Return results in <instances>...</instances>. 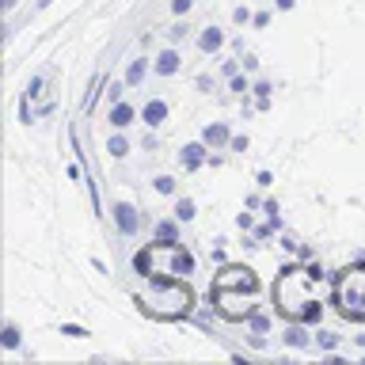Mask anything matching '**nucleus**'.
<instances>
[{"label":"nucleus","mask_w":365,"mask_h":365,"mask_svg":"<svg viewBox=\"0 0 365 365\" xmlns=\"http://www.w3.org/2000/svg\"><path fill=\"white\" fill-rule=\"evenodd\" d=\"M331 301H335V308L346 319H354V324H361L365 319V270L354 267L346 274H339L335 282H331Z\"/></svg>","instance_id":"obj_1"},{"label":"nucleus","mask_w":365,"mask_h":365,"mask_svg":"<svg viewBox=\"0 0 365 365\" xmlns=\"http://www.w3.org/2000/svg\"><path fill=\"white\" fill-rule=\"evenodd\" d=\"M213 289H232V293H251V297H255L262 285H259V274L251 267H221Z\"/></svg>","instance_id":"obj_2"},{"label":"nucleus","mask_w":365,"mask_h":365,"mask_svg":"<svg viewBox=\"0 0 365 365\" xmlns=\"http://www.w3.org/2000/svg\"><path fill=\"white\" fill-rule=\"evenodd\" d=\"M114 228L130 240V236H137L141 232V213H137V205H130V202H114Z\"/></svg>","instance_id":"obj_3"},{"label":"nucleus","mask_w":365,"mask_h":365,"mask_svg":"<svg viewBox=\"0 0 365 365\" xmlns=\"http://www.w3.org/2000/svg\"><path fill=\"white\" fill-rule=\"evenodd\" d=\"M210 153H213V148L205 145L202 137H198V141H190V145H182V148H179V164H182V171H198L202 164H210Z\"/></svg>","instance_id":"obj_4"},{"label":"nucleus","mask_w":365,"mask_h":365,"mask_svg":"<svg viewBox=\"0 0 365 365\" xmlns=\"http://www.w3.org/2000/svg\"><path fill=\"white\" fill-rule=\"evenodd\" d=\"M179 68H182V53H179V46H175V42L164 46V50L153 57V73H156V76H175Z\"/></svg>","instance_id":"obj_5"},{"label":"nucleus","mask_w":365,"mask_h":365,"mask_svg":"<svg viewBox=\"0 0 365 365\" xmlns=\"http://www.w3.org/2000/svg\"><path fill=\"white\" fill-rule=\"evenodd\" d=\"M168 251H171V267H168V274H175V278L187 282L190 274H194V267H198V262H194V251H190V247H182V244L168 247Z\"/></svg>","instance_id":"obj_6"},{"label":"nucleus","mask_w":365,"mask_h":365,"mask_svg":"<svg viewBox=\"0 0 365 365\" xmlns=\"http://www.w3.org/2000/svg\"><path fill=\"white\" fill-rule=\"evenodd\" d=\"M168 114H171V107H168V99H160V96H153L141 107V122L148 125V130H156V125H164L168 122Z\"/></svg>","instance_id":"obj_7"},{"label":"nucleus","mask_w":365,"mask_h":365,"mask_svg":"<svg viewBox=\"0 0 365 365\" xmlns=\"http://www.w3.org/2000/svg\"><path fill=\"white\" fill-rule=\"evenodd\" d=\"M179 217H168V221H156V228H153V244L156 247H175L179 244Z\"/></svg>","instance_id":"obj_8"},{"label":"nucleus","mask_w":365,"mask_h":365,"mask_svg":"<svg viewBox=\"0 0 365 365\" xmlns=\"http://www.w3.org/2000/svg\"><path fill=\"white\" fill-rule=\"evenodd\" d=\"M202 141L213 148V153H221V148H228V141H232V130H228V122H210L202 130Z\"/></svg>","instance_id":"obj_9"},{"label":"nucleus","mask_w":365,"mask_h":365,"mask_svg":"<svg viewBox=\"0 0 365 365\" xmlns=\"http://www.w3.org/2000/svg\"><path fill=\"white\" fill-rule=\"evenodd\" d=\"M107 122H110V130H125V125H133V122H137V110H133V103H125V99H114V103H110V114H107Z\"/></svg>","instance_id":"obj_10"},{"label":"nucleus","mask_w":365,"mask_h":365,"mask_svg":"<svg viewBox=\"0 0 365 365\" xmlns=\"http://www.w3.org/2000/svg\"><path fill=\"white\" fill-rule=\"evenodd\" d=\"M282 342H285L289 350H308V342H312V335H308V324L293 319V324L282 331Z\"/></svg>","instance_id":"obj_11"},{"label":"nucleus","mask_w":365,"mask_h":365,"mask_svg":"<svg viewBox=\"0 0 365 365\" xmlns=\"http://www.w3.org/2000/svg\"><path fill=\"white\" fill-rule=\"evenodd\" d=\"M225 31L221 27H202L198 31V50L202 53H217V50H225Z\"/></svg>","instance_id":"obj_12"},{"label":"nucleus","mask_w":365,"mask_h":365,"mask_svg":"<svg viewBox=\"0 0 365 365\" xmlns=\"http://www.w3.org/2000/svg\"><path fill=\"white\" fill-rule=\"evenodd\" d=\"M148 68H153V61H148V57H133V61L125 65L122 84H125V88H137V84H141V80L148 76Z\"/></svg>","instance_id":"obj_13"},{"label":"nucleus","mask_w":365,"mask_h":365,"mask_svg":"<svg viewBox=\"0 0 365 365\" xmlns=\"http://www.w3.org/2000/svg\"><path fill=\"white\" fill-rule=\"evenodd\" d=\"M130 148H133V145H130V137H125L122 130H114V133L107 137V153H110L114 160H122V156H130Z\"/></svg>","instance_id":"obj_14"},{"label":"nucleus","mask_w":365,"mask_h":365,"mask_svg":"<svg viewBox=\"0 0 365 365\" xmlns=\"http://www.w3.org/2000/svg\"><path fill=\"white\" fill-rule=\"evenodd\" d=\"M297 319H301V324H308V327H316L319 319H324V304H319L316 297H308L304 308H301V316H297Z\"/></svg>","instance_id":"obj_15"},{"label":"nucleus","mask_w":365,"mask_h":365,"mask_svg":"<svg viewBox=\"0 0 365 365\" xmlns=\"http://www.w3.org/2000/svg\"><path fill=\"white\" fill-rule=\"evenodd\" d=\"M270 327H274V324H270L267 312H251V316H247V331L255 335V342H259L262 335H270Z\"/></svg>","instance_id":"obj_16"},{"label":"nucleus","mask_w":365,"mask_h":365,"mask_svg":"<svg viewBox=\"0 0 365 365\" xmlns=\"http://www.w3.org/2000/svg\"><path fill=\"white\" fill-rule=\"evenodd\" d=\"M171 213H175L182 225H190L194 217H198V202H194V198H179V202H175V210H171Z\"/></svg>","instance_id":"obj_17"},{"label":"nucleus","mask_w":365,"mask_h":365,"mask_svg":"<svg viewBox=\"0 0 365 365\" xmlns=\"http://www.w3.org/2000/svg\"><path fill=\"white\" fill-rule=\"evenodd\" d=\"M251 91H255V107L267 110V107H270V91H274V84H270V80H255V84H251Z\"/></svg>","instance_id":"obj_18"},{"label":"nucleus","mask_w":365,"mask_h":365,"mask_svg":"<svg viewBox=\"0 0 365 365\" xmlns=\"http://www.w3.org/2000/svg\"><path fill=\"white\" fill-rule=\"evenodd\" d=\"M153 247H156V244L141 247V251H137V259H133V270L141 274V278H148V274H153V267H148V262H153Z\"/></svg>","instance_id":"obj_19"},{"label":"nucleus","mask_w":365,"mask_h":365,"mask_svg":"<svg viewBox=\"0 0 365 365\" xmlns=\"http://www.w3.org/2000/svg\"><path fill=\"white\" fill-rule=\"evenodd\" d=\"M0 346H4V350H16L19 346V327L16 324H4V331H0Z\"/></svg>","instance_id":"obj_20"},{"label":"nucleus","mask_w":365,"mask_h":365,"mask_svg":"<svg viewBox=\"0 0 365 365\" xmlns=\"http://www.w3.org/2000/svg\"><path fill=\"white\" fill-rule=\"evenodd\" d=\"M228 91H236V96H247V91H251V80H247L244 73L228 76Z\"/></svg>","instance_id":"obj_21"},{"label":"nucleus","mask_w":365,"mask_h":365,"mask_svg":"<svg viewBox=\"0 0 365 365\" xmlns=\"http://www.w3.org/2000/svg\"><path fill=\"white\" fill-rule=\"evenodd\" d=\"M301 267H304V278H308V282H324V278H327V274H324V267H319L316 259H308V262H301Z\"/></svg>","instance_id":"obj_22"},{"label":"nucleus","mask_w":365,"mask_h":365,"mask_svg":"<svg viewBox=\"0 0 365 365\" xmlns=\"http://www.w3.org/2000/svg\"><path fill=\"white\" fill-rule=\"evenodd\" d=\"M153 190L156 194H175V175H156L153 179Z\"/></svg>","instance_id":"obj_23"},{"label":"nucleus","mask_w":365,"mask_h":365,"mask_svg":"<svg viewBox=\"0 0 365 365\" xmlns=\"http://www.w3.org/2000/svg\"><path fill=\"white\" fill-rule=\"evenodd\" d=\"M316 342H319V350H339V335H335V331H316Z\"/></svg>","instance_id":"obj_24"},{"label":"nucleus","mask_w":365,"mask_h":365,"mask_svg":"<svg viewBox=\"0 0 365 365\" xmlns=\"http://www.w3.org/2000/svg\"><path fill=\"white\" fill-rule=\"evenodd\" d=\"M190 8H194V0H171V11H175L179 19H187V16H190Z\"/></svg>","instance_id":"obj_25"},{"label":"nucleus","mask_w":365,"mask_h":365,"mask_svg":"<svg viewBox=\"0 0 365 365\" xmlns=\"http://www.w3.org/2000/svg\"><path fill=\"white\" fill-rule=\"evenodd\" d=\"M247 133H232V141H228V148H232V153H247Z\"/></svg>","instance_id":"obj_26"},{"label":"nucleus","mask_w":365,"mask_h":365,"mask_svg":"<svg viewBox=\"0 0 365 365\" xmlns=\"http://www.w3.org/2000/svg\"><path fill=\"white\" fill-rule=\"evenodd\" d=\"M236 228H240V232H255V217H251V213H240V217H236Z\"/></svg>","instance_id":"obj_27"},{"label":"nucleus","mask_w":365,"mask_h":365,"mask_svg":"<svg viewBox=\"0 0 365 365\" xmlns=\"http://www.w3.org/2000/svg\"><path fill=\"white\" fill-rule=\"evenodd\" d=\"M187 31H190L187 23H175V27L168 31V38H171V42H182V38H187Z\"/></svg>","instance_id":"obj_28"},{"label":"nucleus","mask_w":365,"mask_h":365,"mask_svg":"<svg viewBox=\"0 0 365 365\" xmlns=\"http://www.w3.org/2000/svg\"><path fill=\"white\" fill-rule=\"evenodd\" d=\"M61 335H68V339H84L88 331H84V327H76V324H61Z\"/></svg>","instance_id":"obj_29"},{"label":"nucleus","mask_w":365,"mask_h":365,"mask_svg":"<svg viewBox=\"0 0 365 365\" xmlns=\"http://www.w3.org/2000/svg\"><path fill=\"white\" fill-rule=\"evenodd\" d=\"M232 19L240 23V27H244V23H251V19H255V16H251V8H244V4H240V8L232 11Z\"/></svg>","instance_id":"obj_30"},{"label":"nucleus","mask_w":365,"mask_h":365,"mask_svg":"<svg viewBox=\"0 0 365 365\" xmlns=\"http://www.w3.org/2000/svg\"><path fill=\"white\" fill-rule=\"evenodd\" d=\"M240 65H244V61H225V65H221V73H225V76H236V73H240Z\"/></svg>","instance_id":"obj_31"},{"label":"nucleus","mask_w":365,"mask_h":365,"mask_svg":"<svg viewBox=\"0 0 365 365\" xmlns=\"http://www.w3.org/2000/svg\"><path fill=\"white\" fill-rule=\"evenodd\" d=\"M251 23H255V27L262 31V27H267V23H270V16H267V11H255V19H251Z\"/></svg>","instance_id":"obj_32"},{"label":"nucleus","mask_w":365,"mask_h":365,"mask_svg":"<svg viewBox=\"0 0 365 365\" xmlns=\"http://www.w3.org/2000/svg\"><path fill=\"white\" fill-rule=\"evenodd\" d=\"M274 8H278V11H293L297 0H274Z\"/></svg>","instance_id":"obj_33"},{"label":"nucleus","mask_w":365,"mask_h":365,"mask_svg":"<svg viewBox=\"0 0 365 365\" xmlns=\"http://www.w3.org/2000/svg\"><path fill=\"white\" fill-rule=\"evenodd\" d=\"M213 262H217V267H225V247H221V244L213 247Z\"/></svg>","instance_id":"obj_34"},{"label":"nucleus","mask_w":365,"mask_h":365,"mask_svg":"<svg viewBox=\"0 0 365 365\" xmlns=\"http://www.w3.org/2000/svg\"><path fill=\"white\" fill-rule=\"evenodd\" d=\"M19 4V0H4V11H11V8H16Z\"/></svg>","instance_id":"obj_35"},{"label":"nucleus","mask_w":365,"mask_h":365,"mask_svg":"<svg viewBox=\"0 0 365 365\" xmlns=\"http://www.w3.org/2000/svg\"><path fill=\"white\" fill-rule=\"evenodd\" d=\"M38 4H50V0H38Z\"/></svg>","instance_id":"obj_36"}]
</instances>
